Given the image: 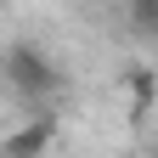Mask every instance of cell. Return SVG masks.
Masks as SVG:
<instances>
[{"mask_svg":"<svg viewBox=\"0 0 158 158\" xmlns=\"http://www.w3.org/2000/svg\"><path fill=\"white\" fill-rule=\"evenodd\" d=\"M0 73H6V85H11V90H23V96H51L56 85H62L56 62H51L40 45H28V40L6 45V56H0Z\"/></svg>","mask_w":158,"mask_h":158,"instance_id":"obj_1","label":"cell"},{"mask_svg":"<svg viewBox=\"0 0 158 158\" xmlns=\"http://www.w3.org/2000/svg\"><path fill=\"white\" fill-rule=\"evenodd\" d=\"M51 141H56V124H51V118H34V124H23V130L6 141V152H34V158H45Z\"/></svg>","mask_w":158,"mask_h":158,"instance_id":"obj_2","label":"cell"},{"mask_svg":"<svg viewBox=\"0 0 158 158\" xmlns=\"http://www.w3.org/2000/svg\"><path fill=\"white\" fill-rule=\"evenodd\" d=\"M124 6H130V17H135V28H158V0H124Z\"/></svg>","mask_w":158,"mask_h":158,"instance_id":"obj_3","label":"cell"},{"mask_svg":"<svg viewBox=\"0 0 158 158\" xmlns=\"http://www.w3.org/2000/svg\"><path fill=\"white\" fill-rule=\"evenodd\" d=\"M130 90H135V107L147 113V102H152V68H130Z\"/></svg>","mask_w":158,"mask_h":158,"instance_id":"obj_4","label":"cell"},{"mask_svg":"<svg viewBox=\"0 0 158 158\" xmlns=\"http://www.w3.org/2000/svg\"><path fill=\"white\" fill-rule=\"evenodd\" d=\"M0 158H34V152H0Z\"/></svg>","mask_w":158,"mask_h":158,"instance_id":"obj_5","label":"cell"}]
</instances>
